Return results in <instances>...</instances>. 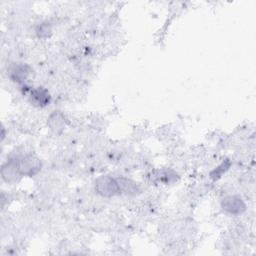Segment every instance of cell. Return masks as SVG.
<instances>
[{
	"label": "cell",
	"mask_w": 256,
	"mask_h": 256,
	"mask_svg": "<svg viewBox=\"0 0 256 256\" xmlns=\"http://www.w3.org/2000/svg\"><path fill=\"white\" fill-rule=\"evenodd\" d=\"M221 206L226 212L231 214H240L246 208V205L243 202V200L237 196H227L223 198Z\"/></svg>",
	"instance_id": "3957f363"
},
{
	"label": "cell",
	"mask_w": 256,
	"mask_h": 256,
	"mask_svg": "<svg viewBox=\"0 0 256 256\" xmlns=\"http://www.w3.org/2000/svg\"><path fill=\"white\" fill-rule=\"evenodd\" d=\"M95 189L103 197H112L120 193L117 179L111 176H101L97 178Z\"/></svg>",
	"instance_id": "6da1fadb"
},
{
	"label": "cell",
	"mask_w": 256,
	"mask_h": 256,
	"mask_svg": "<svg viewBox=\"0 0 256 256\" xmlns=\"http://www.w3.org/2000/svg\"><path fill=\"white\" fill-rule=\"evenodd\" d=\"M55 114V117H56V120L57 121H55V119L52 117V116H50V118H49V123H50V126H51V128L52 129H55L56 131L57 130H59V129H62V127H63V125H64V118L62 117V115L60 114V113H54Z\"/></svg>",
	"instance_id": "ba28073f"
},
{
	"label": "cell",
	"mask_w": 256,
	"mask_h": 256,
	"mask_svg": "<svg viewBox=\"0 0 256 256\" xmlns=\"http://www.w3.org/2000/svg\"><path fill=\"white\" fill-rule=\"evenodd\" d=\"M117 182L119 185L120 192H124L126 194H135L138 191V187L136 183L127 179V178H117Z\"/></svg>",
	"instance_id": "52a82bcc"
},
{
	"label": "cell",
	"mask_w": 256,
	"mask_h": 256,
	"mask_svg": "<svg viewBox=\"0 0 256 256\" xmlns=\"http://www.w3.org/2000/svg\"><path fill=\"white\" fill-rule=\"evenodd\" d=\"M29 73H30V68L27 65L18 64L11 68L10 78L15 82L23 83L29 76Z\"/></svg>",
	"instance_id": "8992f818"
},
{
	"label": "cell",
	"mask_w": 256,
	"mask_h": 256,
	"mask_svg": "<svg viewBox=\"0 0 256 256\" xmlns=\"http://www.w3.org/2000/svg\"><path fill=\"white\" fill-rule=\"evenodd\" d=\"M30 101L33 105L38 107H44L50 102V95L45 88L38 87L31 91Z\"/></svg>",
	"instance_id": "5b68a950"
},
{
	"label": "cell",
	"mask_w": 256,
	"mask_h": 256,
	"mask_svg": "<svg viewBox=\"0 0 256 256\" xmlns=\"http://www.w3.org/2000/svg\"><path fill=\"white\" fill-rule=\"evenodd\" d=\"M1 175L4 181L7 183H14L16 182L20 176L19 168H18V163L15 160H10L7 162L5 165H3L2 170H1Z\"/></svg>",
	"instance_id": "277c9868"
},
{
	"label": "cell",
	"mask_w": 256,
	"mask_h": 256,
	"mask_svg": "<svg viewBox=\"0 0 256 256\" xmlns=\"http://www.w3.org/2000/svg\"><path fill=\"white\" fill-rule=\"evenodd\" d=\"M18 168L22 176H33L41 169V161L34 155L28 154L20 158L18 161Z\"/></svg>",
	"instance_id": "7a4b0ae2"
}]
</instances>
